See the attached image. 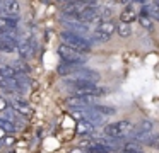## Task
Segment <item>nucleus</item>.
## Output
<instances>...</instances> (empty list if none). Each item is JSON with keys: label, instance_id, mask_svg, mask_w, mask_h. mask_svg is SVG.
I'll return each mask as SVG.
<instances>
[{"label": "nucleus", "instance_id": "nucleus-12", "mask_svg": "<svg viewBox=\"0 0 159 153\" xmlns=\"http://www.w3.org/2000/svg\"><path fill=\"white\" fill-rule=\"evenodd\" d=\"M93 131H94V124H93V122H89L87 119L79 121V124H77V133H79V134H91Z\"/></svg>", "mask_w": 159, "mask_h": 153}, {"label": "nucleus", "instance_id": "nucleus-3", "mask_svg": "<svg viewBox=\"0 0 159 153\" xmlns=\"http://www.w3.org/2000/svg\"><path fill=\"white\" fill-rule=\"evenodd\" d=\"M58 54L63 58V61H67V63H74V65H84L86 63L84 53H79V51L72 49V48L67 46V44H62V46L58 48Z\"/></svg>", "mask_w": 159, "mask_h": 153}, {"label": "nucleus", "instance_id": "nucleus-24", "mask_svg": "<svg viewBox=\"0 0 159 153\" xmlns=\"http://www.w3.org/2000/svg\"><path fill=\"white\" fill-rule=\"evenodd\" d=\"M0 51H4V53H14V51H16V46H9V44H0Z\"/></svg>", "mask_w": 159, "mask_h": 153}, {"label": "nucleus", "instance_id": "nucleus-20", "mask_svg": "<svg viewBox=\"0 0 159 153\" xmlns=\"http://www.w3.org/2000/svg\"><path fill=\"white\" fill-rule=\"evenodd\" d=\"M108 39H110V36L99 32V31H93V34H91V41H93V43H104V41H108Z\"/></svg>", "mask_w": 159, "mask_h": 153}, {"label": "nucleus", "instance_id": "nucleus-10", "mask_svg": "<svg viewBox=\"0 0 159 153\" xmlns=\"http://www.w3.org/2000/svg\"><path fill=\"white\" fill-rule=\"evenodd\" d=\"M96 31H99V32H103V34H108V36H111V34L116 31V26H115L111 20H101V22L98 24Z\"/></svg>", "mask_w": 159, "mask_h": 153}, {"label": "nucleus", "instance_id": "nucleus-11", "mask_svg": "<svg viewBox=\"0 0 159 153\" xmlns=\"http://www.w3.org/2000/svg\"><path fill=\"white\" fill-rule=\"evenodd\" d=\"M79 68H80V65H74V63L63 61L62 65H58V73L60 75H72V73H75Z\"/></svg>", "mask_w": 159, "mask_h": 153}, {"label": "nucleus", "instance_id": "nucleus-4", "mask_svg": "<svg viewBox=\"0 0 159 153\" xmlns=\"http://www.w3.org/2000/svg\"><path fill=\"white\" fill-rule=\"evenodd\" d=\"M62 24L70 31V32H75V34H79V32H87V31H89V26H87V24L79 22V20L74 19V17H67V15H65V17L62 19Z\"/></svg>", "mask_w": 159, "mask_h": 153}, {"label": "nucleus", "instance_id": "nucleus-27", "mask_svg": "<svg viewBox=\"0 0 159 153\" xmlns=\"http://www.w3.org/2000/svg\"><path fill=\"white\" fill-rule=\"evenodd\" d=\"M70 153H86V150H82V148H74Z\"/></svg>", "mask_w": 159, "mask_h": 153}, {"label": "nucleus", "instance_id": "nucleus-30", "mask_svg": "<svg viewBox=\"0 0 159 153\" xmlns=\"http://www.w3.org/2000/svg\"><path fill=\"white\" fill-rule=\"evenodd\" d=\"M5 138V131L4 129H0V139H4Z\"/></svg>", "mask_w": 159, "mask_h": 153}, {"label": "nucleus", "instance_id": "nucleus-1", "mask_svg": "<svg viewBox=\"0 0 159 153\" xmlns=\"http://www.w3.org/2000/svg\"><path fill=\"white\" fill-rule=\"evenodd\" d=\"M60 37L63 39V43H65L67 46H70L72 49L79 51V53H89L91 51V41L84 39L82 36H79V34H75V32L65 31V32L60 34Z\"/></svg>", "mask_w": 159, "mask_h": 153}, {"label": "nucleus", "instance_id": "nucleus-2", "mask_svg": "<svg viewBox=\"0 0 159 153\" xmlns=\"http://www.w3.org/2000/svg\"><path fill=\"white\" fill-rule=\"evenodd\" d=\"M132 131H134V126L128 121H118L104 126V134L110 136V138H127Z\"/></svg>", "mask_w": 159, "mask_h": 153}, {"label": "nucleus", "instance_id": "nucleus-14", "mask_svg": "<svg viewBox=\"0 0 159 153\" xmlns=\"http://www.w3.org/2000/svg\"><path fill=\"white\" fill-rule=\"evenodd\" d=\"M135 19H137V12H135L132 7H127V9L120 14V20L125 24H130L132 20H135Z\"/></svg>", "mask_w": 159, "mask_h": 153}, {"label": "nucleus", "instance_id": "nucleus-21", "mask_svg": "<svg viewBox=\"0 0 159 153\" xmlns=\"http://www.w3.org/2000/svg\"><path fill=\"white\" fill-rule=\"evenodd\" d=\"M16 71L11 66H0V77L2 78H16Z\"/></svg>", "mask_w": 159, "mask_h": 153}, {"label": "nucleus", "instance_id": "nucleus-28", "mask_svg": "<svg viewBox=\"0 0 159 153\" xmlns=\"http://www.w3.org/2000/svg\"><path fill=\"white\" fill-rule=\"evenodd\" d=\"M132 3H142V5H147V0H132Z\"/></svg>", "mask_w": 159, "mask_h": 153}, {"label": "nucleus", "instance_id": "nucleus-29", "mask_svg": "<svg viewBox=\"0 0 159 153\" xmlns=\"http://www.w3.org/2000/svg\"><path fill=\"white\" fill-rule=\"evenodd\" d=\"M118 2H121L123 5H128V3H132V0H118Z\"/></svg>", "mask_w": 159, "mask_h": 153}, {"label": "nucleus", "instance_id": "nucleus-15", "mask_svg": "<svg viewBox=\"0 0 159 153\" xmlns=\"http://www.w3.org/2000/svg\"><path fill=\"white\" fill-rule=\"evenodd\" d=\"M2 117H5L7 121H11L12 124H16V126H17V129L21 128V124H22L19 114H17V112H14V111H4V116H2Z\"/></svg>", "mask_w": 159, "mask_h": 153}, {"label": "nucleus", "instance_id": "nucleus-22", "mask_svg": "<svg viewBox=\"0 0 159 153\" xmlns=\"http://www.w3.org/2000/svg\"><path fill=\"white\" fill-rule=\"evenodd\" d=\"M137 19H139V22H140V26L144 27V29H152V19L149 15H142L140 14Z\"/></svg>", "mask_w": 159, "mask_h": 153}, {"label": "nucleus", "instance_id": "nucleus-6", "mask_svg": "<svg viewBox=\"0 0 159 153\" xmlns=\"http://www.w3.org/2000/svg\"><path fill=\"white\" fill-rule=\"evenodd\" d=\"M9 105H11V109L14 112H17L19 116H31L33 114L31 105H29L24 99H12Z\"/></svg>", "mask_w": 159, "mask_h": 153}, {"label": "nucleus", "instance_id": "nucleus-7", "mask_svg": "<svg viewBox=\"0 0 159 153\" xmlns=\"http://www.w3.org/2000/svg\"><path fill=\"white\" fill-rule=\"evenodd\" d=\"M36 49V41L34 39H29V41H17V48L16 51H19L22 58H29Z\"/></svg>", "mask_w": 159, "mask_h": 153}, {"label": "nucleus", "instance_id": "nucleus-19", "mask_svg": "<svg viewBox=\"0 0 159 153\" xmlns=\"http://www.w3.org/2000/svg\"><path fill=\"white\" fill-rule=\"evenodd\" d=\"M116 32H118V36H121V37H128L132 34V29H130V26H128V24L120 22L116 26Z\"/></svg>", "mask_w": 159, "mask_h": 153}, {"label": "nucleus", "instance_id": "nucleus-13", "mask_svg": "<svg viewBox=\"0 0 159 153\" xmlns=\"http://www.w3.org/2000/svg\"><path fill=\"white\" fill-rule=\"evenodd\" d=\"M121 151L123 153H142V146H140V143L127 141L121 145Z\"/></svg>", "mask_w": 159, "mask_h": 153}, {"label": "nucleus", "instance_id": "nucleus-18", "mask_svg": "<svg viewBox=\"0 0 159 153\" xmlns=\"http://www.w3.org/2000/svg\"><path fill=\"white\" fill-rule=\"evenodd\" d=\"M0 129H4L5 133H16V131H17V126L12 124L11 121H7L5 117L0 116Z\"/></svg>", "mask_w": 159, "mask_h": 153}, {"label": "nucleus", "instance_id": "nucleus-31", "mask_svg": "<svg viewBox=\"0 0 159 153\" xmlns=\"http://www.w3.org/2000/svg\"><path fill=\"white\" fill-rule=\"evenodd\" d=\"M110 2H118V0H110Z\"/></svg>", "mask_w": 159, "mask_h": 153}, {"label": "nucleus", "instance_id": "nucleus-26", "mask_svg": "<svg viewBox=\"0 0 159 153\" xmlns=\"http://www.w3.org/2000/svg\"><path fill=\"white\" fill-rule=\"evenodd\" d=\"M4 145H7V146L14 145V138H4Z\"/></svg>", "mask_w": 159, "mask_h": 153}, {"label": "nucleus", "instance_id": "nucleus-23", "mask_svg": "<svg viewBox=\"0 0 159 153\" xmlns=\"http://www.w3.org/2000/svg\"><path fill=\"white\" fill-rule=\"evenodd\" d=\"M152 128H154V124H152V121H142L140 124H139V131H145V133H151Z\"/></svg>", "mask_w": 159, "mask_h": 153}, {"label": "nucleus", "instance_id": "nucleus-5", "mask_svg": "<svg viewBox=\"0 0 159 153\" xmlns=\"http://www.w3.org/2000/svg\"><path fill=\"white\" fill-rule=\"evenodd\" d=\"M70 78H77V80H86V82H91V83H96L99 80V73L94 70H87V68H79L75 73L70 75Z\"/></svg>", "mask_w": 159, "mask_h": 153}, {"label": "nucleus", "instance_id": "nucleus-16", "mask_svg": "<svg viewBox=\"0 0 159 153\" xmlns=\"http://www.w3.org/2000/svg\"><path fill=\"white\" fill-rule=\"evenodd\" d=\"M93 111H96V112H99L101 116H113L115 112V107H110V105H99V104H94L93 107Z\"/></svg>", "mask_w": 159, "mask_h": 153}, {"label": "nucleus", "instance_id": "nucleus-9", "mask_svg": "<svg viewBox=\"0 0 159 153\" xmlns=\"http://www.w3.org/2000/svg\"><path fill=\"white\" fill-rule=\"evenodd\" d=\"M19 24V19L14 15H7V17H0V34L7 32V31L16 29Z\"/></svg>", "mask_w": 159, "mask_h": 153}, {"label": "nucleus", "instance_id": "nucleus-8", "mask_svg": "<svg viewBox=\"0 0 159 153\" xmlns=\"http://www.w3.org/2000/svg\"><path fill=\"white\" fill-rule=\"evenodd\" d=\"M19 10H21V5L17 0H4L0 3V12L7 14V15H16L19 14Z\"/></svg>", "mask_w": 159, "mask_h": 153}, {"label": "nucleus", "instance_id": "nucleus-25", "mask_svg": "<svg viewBox=\"0 0 159 153\" xmlns=\"http://www.w3.org/2000/svg\"><path fill=\"white\" fill-rule=\"evenodd\" d=\"M7 105H9V102L5 100V99H2V97H0V111L4 112L5 109H7Z\"/></svg>", "mask_w": 159, "mask_h": 153}, {"label": "nucleus", "instance_id": "nucleus-17", "mask_svg": "<svg viewBox=\"0 0 159 153\" xmlns=\"http://www.w3.org/2000/svg\"><path fill=\"white\" fill-rule=\"evenodd\" d=\"M11 68L16 71V73H28V71H29V66L24 63V61H21V60L12 61V63H11Z\"/></svg>", "mask_w": 159, "mask_h": 153}]
</instances>
